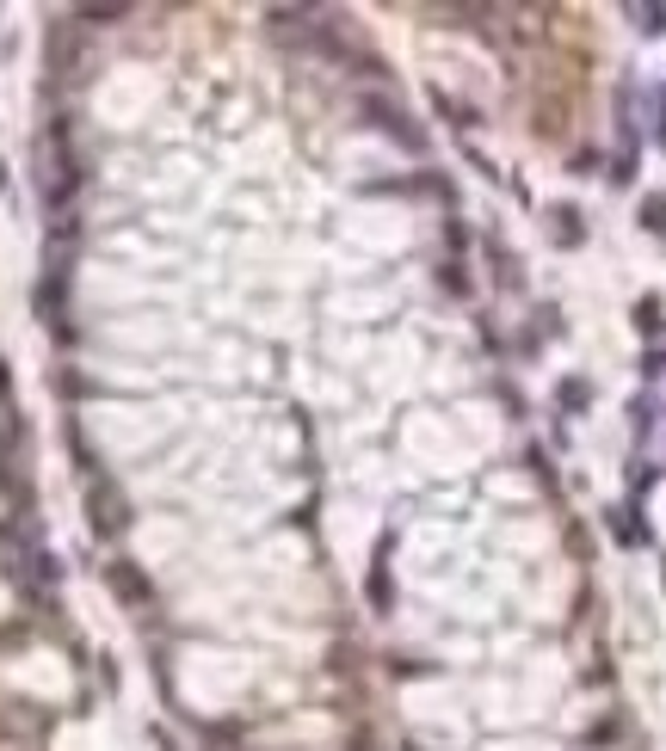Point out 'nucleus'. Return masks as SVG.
Returning a JSON list of instances; mask_svg holds the SVG:
<instances>
[{
    "label": "nucleus",
    "mask_w": 666,
    "mask_h": 751,
    "mask_svg": "<svg viewBox=\"0 0 666 751\" xmlns=\"http://www.w3.org/2000/svg\"><path fill=\"white\" fill-rule=\"evenodd\" d=\"M74 19H80V25H111V19H124V6H80Z\"/></svg>",
    "instance_id": "12"
},
{
    "label": "nucleus",
    "mask_w": 666,
    "mask_h": 751,
    "mask_svg": "<svg viewBox=\"0 0 666 751\" xmlns=\"http://www.w3.org/2000/svg\"><path fill=\"white\" fill-rule=\"evenodd\" d=\"M611 739H617V720H605V727H593V733H586V746H611Z\"/></svg>",
    "instance_id": "16"
},
{
    "label": "nucleus",
    "mask_w": 666,
    "mask_h": 751,
    "mask_svg": "<svg viewBox=\"0 0 666 751\" xmlns=\"http://www.w3.org/2000/svg\"><path fill=\"white\" fill-rule=\"evenodd\" d=\"M630 320H635L642 339H661V333H666V302H661V296H642V302L630 308Z\"/></svg>",
    "instance_id": "5"
},
{
    "label": "nucleus",
    "mask_w": 666,
    "mask_h": 751,
    "mask_svg": "<svg viewBox=\"0 0 666 751\" xmlns=\"http://www.w3.org/2000/svg\"><path fill=\"white\" fill-rule=\"evenodd\" d=\"M661 585H666V561H661Z\"/></svg>",
    "instance_id": "18"
},
{
    "label": "nucleus",
    "mask_w": 666,
    "mask_h": 751,
    "mask_svg": "<svg viewBox=\"0 0 666 751\" xmlns=\"http://www.w3.org/2000/svg\"><path fill=\"white\" fill-rule=\"evenodd\" d=\"M635 222H642L648 235H666V191H648L642 209H635Z\"/></svg>",
    "instance_id": "9"
},
{
    "label": "nucleus",
    "mask_w": 666,
    "mask_h": 751,
    "mask_svg": "<svg viewBox=\"0 0 666 751\" xmlns=\"http://www.w3.org/2000/svg\"><path fill=\"white\" fill-rule=\"evenodd\" d=\"M611 536L624 548H648V524H642V505H611Z\"/></svg>",
    "instance_id": "4"
},
{
    "label": "nucleus",
    "mask_w": 666,
    "mask_h": 751,
    "mask_svg": "<svg viewBox=\"0 0 666 751\" xmlns=\"http://www.w3.org/2000/svg\"><path fill=\"white\" fill-rule=\"evenodd\" d=\"M556 407L561 413H586L593 407V382H586V376H561L556 382Z\"/></svg>",
    "instance_id": "7"
},
{
    "label": "nucleus",
    "mask_w": 666,
    "mask_h": 751,
    "mask_svg": "<svg viewBox=\"0 0 666 751\" xmlns=\"http://www.w3.org/2000/svg\"><path fill=\"white\" fill-rule=\"evenodd\" d=\"M654 142H661V148H666V111H661V124H654Z\"/></svg>",
    "instance_id": "17"
},
{
    "label": "nucleus",
    "mask_w": 666,
    "mask_h": 751,
    "mask_svg": "<svg viewBox=\"0 0 666 751\" xmlns=\"http://www.w3.org/2000/svg\"><path fill=\"white\" fill-rule=\"evenodd\" d=\"M630 487H635V499H642V493H648V487H654V468H648V462H635V475H630Z\"/></svg>",
    "instance_id": "15"
},
{
    "label": "nucleus",
    "mask_w": 666,
    "mask_h": 751,
    "mask_svg": "<svg viewBox=\"0 0 666 751\" xmlns=\"http://www.w3.org/2000/svg\"><path fill=\"white\" fill-rule=\"evenodd\" d=\"M549 222H556V246H580V240H586V216H580L574 204H556Z\"/></svg>",
    "instance_id": "6"
},
{
    "label": "nucleus",
    "mask_w": 666,
    "mask_h": 751,
    "mask_svg": "<svg viewBox=\"0 0 666 751\" xmlns=\"http://www.w3.org/2000/svg\"><path fill=\"white\" fill-rule=\"evenodd\" d=\"M488 259H493V283H500V290H519V283H525V277H519V259H512L500 240H488Z\"/></svg>",
    "instance_id": "8"
},
{
    "label": "nucleus",
    "mask_w": 666,
    "mask_h": 751,
    "mask_svg": "<svg viewBox=\"0 0 666 751\" xmlns=\"http://www.w3.org/2000/svg\"><path fill=\"white\" fill-rule=\"evenodd\" d=\"M87 517H93V536H124L130 530V505H124V493L111 487V480H93L87 487Z\"/></svg>",
    "instance_id": "1"
},
{
    "label": "nucleus",
    "mask_w": 666,
    "mask_h": 751,
    "mask_svg": "<svg viewBox=\"0 0 666 751\" xmlns=\"http://www.w3.org/2000/svg\"><path fill=\"white\" fill-rule=\"evenodd\" d=\"M630 19L642 32H666V6H630Z\"/></svg>",
    "instance_id": "11"
},
{
    "label": "nucleus",
    "mask_w": 666,
    "mask_h": 751,
    "mask_svg": "<svg viewBox=\"0 0 666 751\" xmlns=\"http://www.w3.org/2000/svg\"><path fill=\"white\" fill-rule=\"evenodd\" d=\"M605 179H611V185H635V154H617V161H611V172H605Z\"/></svg>",
    "instance_id": "14"
},
{
    "label": "nucleus",
    "mask_w": 666,
    "mask_h": 751,
    "mask_svg": "<svg viewBox=\"0 0 666 751\" xmlns=\"http://www.w3.org/2000/svg\"><path fill=\"white\" fill-rule=\"evenodd\" d=\"M666 376V345H648L642 351V382H661Z\"/></svg>",
    "instance_id": "10"
},
{
    "label": "nucleus",
    "mask_w": 666,
    "mask_h": 751,
    "mask_svg": "<svg viewBox=\"0 0 666 751\" xmlns=\"http://www.w3.org/2000/svg\"><path fill=\"white\" fill-rule=\"evenodd\" d=\"M106 579H111V591H117V604H148V598H155V591H148V579H142V567L136 561H111L106 567Z\"/></svg>",
    "instance_id": "3"
},
{
    "label": "nucleus",
    "mask_w": 666,
    "mask_h": 751,
    "mask_svg": "<svg viewBox=\"0 0 666 751\" xmlns=\"http://www.w3.org/2000/svg\"><path fill=\"white\" fill-rule=\"evenodd\" d=\"M364 117H371V124H377L383 136H395L401 148H408V154H420V148H426V136L414 130V124H408V111H401V105H389V99H364Z\"/></svg>",
    "instance_id": "2"
},
{
    "label": "nucleus",
    "mask_w": 666,
    "mask_h": 751,
    "mask_svg": "<svg viewBox=\"0 0 666 751\" xmlns=\"http://www.w3.org/2000/svg\"><path fill=\"white\" fill-rule=\"evenodd\" d=\"M630 425H635V438H648V431H654V401H635V407H630Z\"/></svg>",
    "instance_id": "13"
}]
</instances>
